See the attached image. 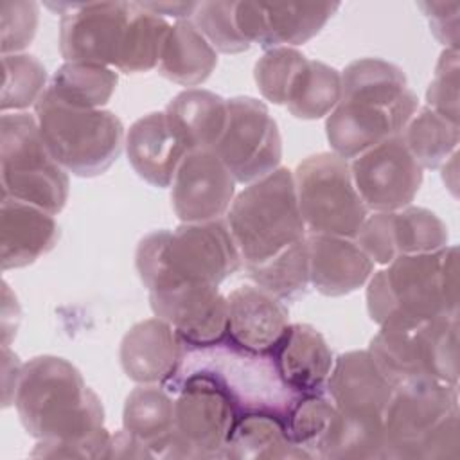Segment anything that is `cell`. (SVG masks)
I'll return each instance as SVG.
<instances>
[{"mask_svg": "<svg viewBox=\"0 0 460 460\" xmlns=\"http://www.w3.org/2000/svg\"><path fill=\"white\" fill-rule=\"evenodd\" d=\"M14 408L29 435L38 438L32 456L104 458L110 433L102 402L81 372L58 356L23 363Z\"/></svg>", "mask_w": 460, "mask_h": 460, "instance_id": "6da1fadb", "label": "cell"}, {"mask_svg": "<svg viewBox=\"0 0 460 460\" xmlns=\"http://www.w3.org/2000/svg\"><path fill=\"white\" fill-rule=\"evenodd\" d=\"M419 110L404 72L379 58H361L341 72V95L325 119V137L334 155L352 160L402 128Z\"/></svg>", "mask_w": 460, "mask_h": 460, "instance_id": "7a4b0ae2", "label": "cell"}, {"mask_svg": "<svg viewBox=\"0 0 460 460\" xmlns=\"http://www.w3.org/2000/svg\"><path fill=\"white\" fill-rule=\"evenodd\" d=\"M367 309L379 327H413L442 314H458V250L401 255L372 273Z\"/></svg>", "mask_w": 460, "mask_h": 460, "instance_id": "3957f363", "label": "cell"}, {"mask_svg": "<svg viewBox=\"0 0 460 460\" xmlns=\"http://www.w3.org/2000/svg\"><path fill=\"white\" fill-rule=\"evenodd\" d=\"M225 221L246 273L307 246L293 172L286 167L248 183L234 198Z\"/></svg>", "mask_w": 460, "mask_h": 460, "instance_id": "277c9868", "label": "cell"}, {"mask_svg": "<svg viewBox=\"0 0 460 460\" xmlns=\"http://www.w3.org/2000/svg\"><path fill=\"white\" fill-rule=\"evenodd\" d=\"M135 266L147 291H156L181 282L219 286L243 262L226 221L214 219L147 234L137 246Z\"/></svg>", "mask_w": 460, "mask_h": 460, "instance_id": "5b68a950", "label": "cell"}, {"mask_svg": "<svg viewBox=\"0 0 460 460\" xmlns=\"http://www.w3.org/2000/svg\"><path fill=\"white\" fill-rule=\"evenodd\" d=\"M185 379L214 386L228 399L237 417L266 413L286 420L298 397L280 379L271 354L244 350L230 340L207 347L185 345L183 359L165 385Z\"/></svg>", "mask_w": 460, "mask_h": 460, "instance_id": "8992f818", "label": "cell"}, {"mask_svg": "<svg viewBox=\"0 0 460 460\" xmlns=\"http://www.w3.org/2000/svg\"><path fill=\"white\" fill-rule=\"evenodd\" d=\"M383 426L385 458L458 460V386L433 379L395 386Z\"/></svg>", "mask_w": 460, "mask_h": 460, "instance_id": "52a82bcc", "label": "cell"}, {"mask_svg": "<svg viewBox=\"0 0 460 460\" xmlns=\"http://www.w3.org/2000/svg\"><path fill=\"white\" fill-rule=\"evenodd\" d=\"M43 144L52 158L81 178L99 176L119 158L124 126L108 110H84L56 99L49 90L34 106Z\"/></svg>", "mask_w": 460, "mask_h": 460, "instance_id": "ba28073f", "label": "cell"}, {"mask_svg": "<svg viewBox=\"0 0 460 460\" xmlns=\"http://www.w3.org/2000/svg\"><path fill=\"white\" fill-rule=\"evenodd\" d=\"M2 198H13L56 216L68 198V174L52 158L34 115L2 113L0 119Z\"/></svg>", "mask_w": 460, "mask_h": 460, "instance_id": "9c48e42d", "label": "cell"}, {"mask_svg": "<svg viewBox=\"0 0 460 460\" xmlns=\"http://www.w3.org/2000/svg\"><path fill=\"white\" fill-rule=\"evenodd\" d=\"M367 350L394 388L422 379L458 386V314L413 327H379Z\"/></svg>", "mask_w": 460, "mask_h": 460, "instance_id": "30bf717a", "label": "cell"}, {"mask_svg": "<svg viewBox=\"0 0 460 460\" xmlns=\"http://www.w3.org/2000/svg\"><path fill=\"white\" fill-rule=\"evenodd\" d=\"M293 181L307 234L358 235L368 208L356 190L347 160L334 153L307 156L296 165Z\"/></svg>", "mask_w": 460, "mask_h": 460, "instance_id": "8fae6325", "label": "cell"}, {"mask_svg": "<svg viewBox=\"0 0 460 460\" xmlns=\"http://www.w3.org/2000/svg\"><path fill=\"white\" fill-rule=\"evenodd\" d=\"M164 388L174 395V435L164 458H223L237 420L228 399L198 379Z\"/></svg>", "mask_w": 460, "mask_h": 460, "instance_id": "7c38bea8", "label": "cell"}, {"mask_svg": "<svg viewBox=\"0 0 460 460\" xmlns=\"http://www.w3.org/2000/svg\"><path fill=\"white\" fill-rule=\"evenodd\" d=\"M235 181L252 183L280 167L282 140L275 119L259 99H226V126L214 149Z\"/></svg>", "mask_w": 460, "mask_h": 460, "instance_id": "4fadbf2b", "label": "cell"}, {"mask_svg": "<svg viewBox=\"0 0 460 460\" xmlns=\"http://www.w3.org/2000/svg\"><path fill=\"white\" fill-rule=\"evenodd\" d=\"M349 165L356 190L372 212L408 207L422 185V167L399 135L352 158Z\"/></svg>", "mask_w": 460, "mask_h": 460, "instance_id": "5bb4252c", "label": "cell"}, {"mask_svg": "<svg viewBox=\"0 0 460 460\" xmlns=\"http://www.w3.org/2000/svg\"><path fill=\"white\" fill-rule=\"evenodd\" d=\"M131 2L70 4L59 22L65 61L115 66L122 50Z\"/></svg>", "mask_w": 460, "mask_h": 460, "instance_id": "9a60e30c", "label": "cell"}, {"mask_svg": "<svg viewBox=\"0 0 460 460\" xmlns=\"http://www.w3.org/2000/svg\"><path fill=\"white\" fill-rule=\"evenodd\" d=\"M149 305L185 345L207 347L226 340L228 302L217 286L181 282L149 291Z\"/></svg>", "mask_w": 460, "mask_h": 460, "instance_id": "2e32d148", "label": "cell"}, {"mask_svg": "<svg viewBox=\"0 0 460 460\" xmlns=\"http://www.w3.org/2000/svg\"><path fill=\"white\" fill-rule=\"evenodd\" d=\"M171 185L172 208L181 223L221 219L235 198L234 176L210 149L189 151Z\"/></svg>", "mask_w": 460, "mask_h": 460, "instance_id": "e0dca14e", "label": "cell"}, {"mask_svg": "<svg viewBox=\"0 0 460 460\" xmlns=\"http://www.w3.org/2000/svg\"><path fill=\"white\" fill-rule=\"evenodd\" d=\"M325 394L347 417L385 420L394 386L368 350H349L334 359Z\"/></svg>", "mask_w": 460, "mask_h": 460, "instance_id": "ac0fdd59", "label": "cell"}, {"mask_svg": "<svg viewBox=\"0 0 460 460\" xmlns=\"http://www.w3.org/2000/svg\"><path fill=\"white\" fill-rule=\"evenodd\" d=\"M226 302V340L255 354H273L289 327V313L282 300L255 284L239 286Z\"/></svg>", "mask_w": 460, "mask_h": 460, "instance_id": "d6986e66", "label": "cell"}, {"mask_svg": "<svg viewBox=\"0 0 460 460\" xmlns=\"http://www.w3.org/2000/svg\"><path fill=\"white\" fill-rule=\"evenodd\" d=\"M183 340L158 316L135 323L122 338L119 359L124 374L138 385H165L178 370Z\"/></svg>", "mask_w": 460, "mask_h": 460, "instance_id": "ffe728a7", "label": "cell"}, {"mask_svg": "<svg viewBox=\"0 0 460 460\" xmlns=\"http://www.w3.org/2000/svg\"><path fill=\"white\" fill-rule=\"evenodd\" d=\"M309 284L325 296L359 289L374 273V262L354 239L307 234Z\"/></svg>", "mask_w": 460, "mask_h": 460, "instance_id": "44dd1931", "label": "cell"}, {"mask_svg": "<svg viewBox=\"0 0 460 460\" xmlns=\"http://www.w3.org/2000/svg\"><path fill=\"white\" fill-rule=\"evenodd\" d=\"M284 385L296 395L325 394L334 363L325 338L307 323H289L271 354Z\"/></svg>", "mask_w": 460, "mask_h": 460, "instance_id": "7402d4cb", "label": "cell"}, {"mask_svg": "<svg viewBox=\"0 0 460 460\" xmlns=\"http://www.w3.org/2000/svg\"><path fill=\"white\" fill-rule=\"evenodd\" d=\"M58 235L52 214L13 198H2L0 262L4 271L32 264L54 248Z\"/></svg>", "mask_w": 460, "mask_h": 460, "instance_id": "603a6c76", "label": "cell"}, {"mask_svg": "<svg viewBox=\"0 0 460 460\" xmlns=\"http://www.w3.org/2000/svg\"><path fill=\"white\" fill-rule=\"evenodd\" d=\"M126 155L135 172L153 187H169L187 155L172 133L164 111L135 120L124 140Z\"/></svg>", "mask_w": 460, "mask_h": 460, "instance_id": "cb8c5ba5", "label": "cell"}, {"mask_svg": "<svg viewBox=\"0 0 460 460\" xmlns=\"http://www.w3.org/2000/svg\"><path fill=\"white\" fill-rule=\"evenodd\" d=\"M167 122L189 151H214L226 126V99L203 90L187 88L165 108Z\"/></svg>", "mask_w": 460, "mask_h": 460, "instance_id": "d4e9b609", "label": "cell"}, {"mask_svg": "<svg viewBox=\"0 0 460 460\" xmlns=\"http://www.w3.org/2000/svg\"><path fill=\"white\" fill-rule=\"evenodd\" d=\"M122 429L138 438L153 456H165L174 435V395L160 385L137 386L126 397Z\"/></svg>", "mask_w": 460, "mask_h": 460, "instance_id": "484cf974", "label": "cell"}, {"mask_svg": "<svg viewBox=\"0 0 460 460\" xmlns=\"http://www.w3.org/2000/svg\"><path fill=\"white\" fill-rule=\"evenodd\" d=\"M217 65V54L190 20L171 25L158 61V72L181 86L205 83Z\"/></svg>", "mask_w": 460, "mask_h": 460, "instance_id": "4316f807", "label": "cell"}, {"mask_svg": "<svg viewBox=\"0 0 460 460\" xmlns=\"http://www.w3.org/2000/svg\"><path fill=\"white\" fill-rule=\"evenodd\" d=\"M338 2H261L264 49L296 47L316 36L338 11Z\"/></svg>", "mask_w": 460, "mask_h": 460, "instance_id": "83f0119b", "label": "cell"}, {"mask_svg": "<svg viewBox=\"0 0 460 460\" xmlns=\"http://www.w3.org/2000/svg\"><path fill=\"white\" fill-rule=\"evenodd\" d=\"M223 458H309L288 435L282 419L266 413L237 417Z\"/></svg>", "mask_w": 460, "mask_h": 460, "instance_id": "f1b7e54d", "label": "cell"}, {"mask_svg": "<svg viewBox=\"0 0 460 460\" xmlns=\"http://www.w3.org/2000/svg\"><path fill=\"white\" fill-rule=\"evenodd\" d=\"M341 95V74L316 59H305L286 95L288 111L304 120L327 117Z\"/></svg>", "mask_w": 460, "mask_h": 460, "instance_id": "f546056e", "label": "cell"}, {"mask_svg": "<svg viewBox=\"0 0 460 460\" xmlns=\"http://www.w3.org/2000/svg\"><path fill=\"white\" fill-rule=\"evenodd\" d=\"M117 81V72L110 66L65 61L54 72L47 90L74 108L99 110L111 99Z\"/></svg>", "mask_w": 460, "mask_h": 460, "instance_id": "4dcf8cb0", "label": "cell"}, {"mask_svg": "<svg viewBox=\"0 0 460 460\" xmlns=\"http://www.w3.org/2000/svg\"><path fill=\"white\" fill-rule=\"evenodd\" d=\"M399 137L422 169H435L456 153L460 126L424 106L413 113Z\"/></svg>", "mask_w": 460, "mask_h": 460, "instance_id": "1f68e13d", "label": "cell"}, {"mask_svg": "<svg viewBox=\"0 0 460 460\" xmlns=\"http://www.w3.org/2000/svg\"><path fill=\"white\" fill-rule=\"evenodd\" d=\"M338 420V408L325 394L298 395L284 424L289 438L309 458H323Z\"/></svg>", "mask_w": 460, "mask_h": 460, "instance_id": "d6a6232c", "label": "cell"}, {"mask_svg": "<svg viewBox=\"0 0 460 460\" xmlns=\"http://www.w3.org/2000/svg\"><path fill=\"white\" fill-rule=\"evenodd\" d=\"M169 29L171 25L162 16L147 11L140 2H131V14L115 68L124 74H142L158 66Z\"/></svg>", "mask_w": 460, "mask_h": 460, "instance_id": "836d02e7", "label": "cell"}, {"mask_svg": "<svg viewBox=\"0 0 460 460\" xmlns=\"http://www.w3.org/2000/svg\"><path fill=\"white\" fill-rule=\"evenodd\" d=\"M392 241L397 257L433 253L447 246V226L435 212L408 205L392 212Z\"/></svg>", "mask_w": 460, "mask_h": 460, "instance_id": "e575fe53", "label": "cell"}, {"mask_svg": "<svg viewBox=\"0 0 460 460\" xmlns=\"http://www.w3.org/2000/svg\"><path fill=\"white\" fill-rule=\"evenodd\" d=\"M2 113H18L36 106L47 90L45 66L34 56L22 52L2 56Z\"/></svg>", "mask_w": 460, "mask_h": 460, "instance_id": "d590c367", "label": "cell"}, {"mask_svg": "<svg viewBox=\"0 0 460 460\" xmlns=\"http://www.w3.org/2000/svg\"><path fill=\"white\" fill-rule=\"evenodd\" d=\"M190 22L205 40L223 54H237L250 49L235 23V2H198Z\"/></svg>", "mask_w": 460, "mask_h": 460, "instance_id": "8d00e7d4", "label": "cell"}, {"mask_svg": "<svg viewBox=\"0 0 460 460\" xmlns=\"http://www.w3.org/2000/svg\"><path fill=\"white\" fill-rule=\"evenodd\" d=\"M305 59L293 47L268 49L253 68V79L261 95L273 104H284L291 81Z\"/></svg>", "mask_w": 460, "mask_h": 460, "instance_id": "74e56055", "label": "cell"}, {"mask_svg": "<svg viewBox=\"0 0 460 460\" xmlns=\"http://www.w3.org/2000/svg\"><path fill=\"white\" fill-rule=\"evenodd\" d=\"M38 29V4L27 0L0 2V50L2 56L22 54Z\"/></svg>", "mask_w": 460, "mask_h": 460, "instance_id": "f35d334b", "label": "cell"}, {"mask_svg": "<svg viewBox=\"0 0 460 460\" xmlns=\"http://www.w3.org/2000/svg\"><path fill=\"white\" fill-rule=\"evenodd\" d=\"M458 49H444L426 92L428 108L458 124Z\"/></svg>", "mask_w": 460, "mask_h": 460, "instance_id": "ab89813d", "label": "cell"}, {"mask_svg": "<svg viewBox=\"0 0 460 460\" xmlns=\"http://www.w3.org/2000/svg\"><path fill=\"white\" fill-rule=\"evenodd\" d=\"M419 9L429 20L433 36L446 49H458V13L460 2H419Z\"/></svg>", "mask_w": 460, "mask_h": 460, "instance_id": "60d3db41", "label": "cell"}, {"mask_svg": "<svg viewBox=\"0 0 460 460\" xmlns=\"http://www.w3.org/2000/svg\"><path fill=\"white\" fill-rule=\"evenodd\" d=\"M104 458H153V453L126 429L110 437Z\"/></svg>", "mask_w": 460, "mask_h": 460, "instance_id": "b9f144b4", "label": "cell"}, {"mask_svg": "<svg viewBox=\"0 0 460 460\" xmlns=\"http://www.w3.org/2000/svg\"><path fill=\"white\" fill-rule=\"evenodd\" d=\"M22 363L18 356L11 352L9 345H2V406L14 404V394L22 374Z\"/></svg>", "mask_w": 460, "mask_h": 460, "instance_id": "7bdbcfd3", "label": "cell"}, {"mask_svg": "<svg viewBox=\"0 0 460 460\" xmlns=\"http://www.w3.org/2000/svg\"><path fill=\"white\" fill-rule=\"evenodd\" d=\"M140 5L158 16H172L176 20H190L198 2H140Z\"/></svg>", "mask_w": 460, "mask_h": 460, "instance_id": "ee69618b", "label": "cell"}]
</instances>
